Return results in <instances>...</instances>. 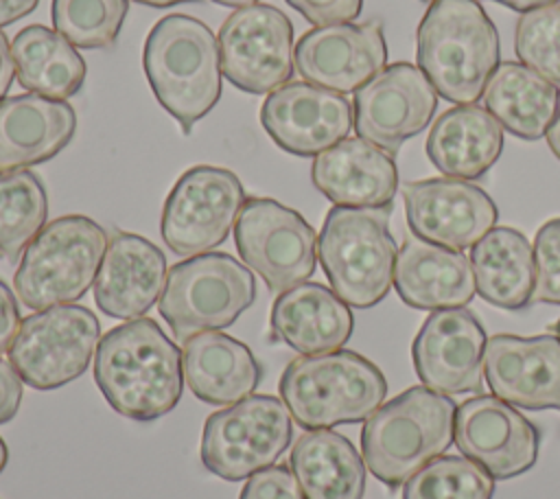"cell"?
Here are the masks:
<instances>
[{
	"instance_id": "31",
	"label": "cell",
	"mask_w": 560,
	"mask_h": 499,
	"mask_svg": "<svg viewBox=\"0 0 560 499\" xmlns=\"http://www.w3.org/2000/svg\"><path fill=\"white\" fill-rule=\"evenodd\" d=\"M18 83L39 96L68 101L85 81V61L57 31L31 24L11 42Z\"/></svg>"
},
{
	"instance_id": "32",
	"label": "cell",
	"mask_w": 560,
	"mask_h": 499,
	"mask_svg": "<svg viewBox=\"0 0 560 499\" xmlns=\"http://www.w3.org/2000/svg\"><path fill=\"white\" fill-rule=\"evenodd\" d=\"M46 186L28 169L0 171V256L15 260L46 225Z\"/></svg>"
},
{
	"instance_id": "38",
	"label": "cell",
	"mask_w": 560,
	"mask_h": 499,
	"mask_svg": "<svg viewBox=\"0 0 560 499\" xmlns=\"http://www.w3.org/2000/svg\"><path fill=\"white\" fill-rule=\"evenodd\" d=\"M315 26L348 24L359 18L363 0H287Z\"/></svg>"
},
{
	"instance_id": "13",
	"label": "cell",
	"mask_w": 560,
	"mask_h": 499,
	"mask_svg": "<svg viewBox=\"0 0 560 499\" xmlns=\"http://www.w3.org/2000/svg\"><path fill=\"white\" fill-rule=\"evenodd\" d=\"M217 42L225 79L243 92H273L293 74V24L273 4L236 9L219 28Z\"/></svg>"
},
{
	"instance_id": "48",
	"label": "cell",
	"mask_w": 560,
	"mask_h": 499,
	"mask_svg": "<svg viewBox=\"0 0 560 499\" xmlns=\"http://www.w3.org/2000/svg\"><path fill=\"white\" fill-rule=\"evenodd\" d=\"M553 328H556V333H558V337H560V320L556 322V326H553Z\"/></svg>"
},
{
	"instance_id": "47",
	"label": "cell",
	"mask_w": 560,
	"mask_h": 499,
	"mask_svg": "<svg viewBox=\"0 0 560 499\" xmlns=\"http://www.w3.org/2000/svg\"><path fill=\"white\" fill-rule=\"evenodd\" d=\"M7 462H9V449H7V442L0 438V475H2L4 466H7Z\"/></svg>"
},
{
	"instance_id": "8",
	"label": "cell",
	"mask_w": 560,
	"mask_h": 499,
	"mask_svg": "<svg viewBox=\"0 0 560 499\" xmlns=\"http://www.w3.org/2000/svg\"><path fill=\"white\" fill-rule=\"evenodd\" d=\"M256 300V278L225 252H203L168 269L160 315L177 341L232 326Z\"/></svg>"
},
{
	"instance_id": "3",
	"label": "cell",
	"mask_w": 560,
	"mask_h": 499,
	"mask_svg": "<svg viewBox=\"0 0 560 499\" xmlns=\"http://www.w3.org/2000/svg\"><path fill=\"white\" fill-rule=\"evenodd\" d=\"M142 66L158 103L184 134L221 98L219 42L197 18L171 13L158 20L144 39Z\"/></svg>"
},
{
	"instance_id": "10",
	"label": "cell",
	"mask_w": 560,
	"mask_h": 499,
	"mask_svg": "<svg viewBox=\"0 0 560 499\" xmlns=\"http://www.w3.org/2000/svg\"><path fill=\"white\" fill-rule=\"evenodd\" d=\"M101 322L81 304H59L22 320L9 361L33 390L50 392L79 379L94 359Z\"/></svg>"
},
{
	"instance_id": "41",
	"label": "cell",
	"mask_w": 560,
	"mask_h": 499,
	"mask_svg": "<svg viewBox=\"0 0 560 499\" xmlns=\"http://www.w3.org/2000/svg\"><path fill=\"white\" fill-rule=\"evenodd\" d=\"M37 4L39 0H0V26H9L22 20L31 11H35Z\"/></svg>"
},
{
	"instance_id": "20",
	"label": "cell",
	"mask_w": 560,
	"mask_h": 499,
	"mask_svg": "<svg viewBox=\"0 0 560 499\" xmlns=\"http://www.w3.org/2000/svg\"><path fill=\"white\" fill-rule=\"evenodd\" d=\"M483 374L490 392L523 409L560 411V337L494 335L486 341Z\"/></svg>"
},
{
	"instance_id": "24",
	"label": "cell",
	"mask_w": 560,
	"mask_h": 499,
	"mask_svg": "<svg viewBox=\"0 0 560 499\" xmlns=\"http://www.w3.org/2000/svg\"><path fill=\"white\" fill-rule=\"evenodd\" d=\"M394 287L398 298L420 311L466 306L475 289L470 258L462 250L409 236L396 256Z\"/></svg>"
},
{
	"instance_id": "12",
	"label": "cell",
	"mask_w": 560,
	"mask_h": 499,
	"mask_svg": "<svg viewBox=\"0 0 560 499\" xmlns=\"http://www.w3.org/2000/svg\"><path fill=\"white\" fill-rule=\"evenodd\" d=\"M245 188L236 173L199 164L179 175L171 188L160 232L177 256H197L221 245L245 204Z\"/></svg>"
},
{
	"instance_id": "42",
	"label": "cell",
	"mask_w": 560,
	"mask_h": 499,
	"mask_svg": "<svg viewBox=\"0 0 560 499\" xmlns=\"http://www.w3.org/2000/svg\"><path fill=\"white\" fill-rule=\"evenodd\" d=\"M13 77H15V61L9 48V39L0 31V98H4V94L9 92Z\"/></svg>"
},
{
	"instance_id": "6",
	"label": "cell",
	"mask_w": 560,
	"mask_h": 499,
	"mask_svg": "<svg viewBox=\"0 0 560 499\" xmlns=\"http://www.w3.org/2000/svg\"><path fill=\"white\" fill-rule=\"evenodd\" d=\"M389 210L332 206L317 236V256L330 289L354 309L376 306L394 285L398 247Z\"/></svg>"
},
{
	"instance_id": "4",
	"label": "cell",
	"mask_w": 560,
	"mask_h": 499,
	"mask_svg": "<svg viewBox=\"0 0 560 499\" xmlns=\"http://www.w3.org/2000/svg\"><path fill=\"white\" fill-rule=\"evenodd\" d=\"M455 401L448 394L411 385L381 405L361 429L365 468L385 486H402L455 438Z\"/></svg>"
},
{
	"instance_id": "44",
	"label": "cell",
	"mask_w": 560,
	"mask_h": 499,
	"mask_svg": "<svg viewBox=\"0 0 560 499\" xmlns=\"http://www.w3.org/2000/svg\"><path fill=\"white\" fill-rule=\"evenodd\" d=\"M492 2H499L512 11H518V13H525V11H532V9H540V7H549V4H556L560 0H492Z\"/></svg>"
},
{
	"instance_id": "35",
	"label": "cell",
	"mask_w": 560,
	"mask_h": 499,
	"mask_svg": "<svg viewBox=\"0 0 560 499\" xmlns=\"http://www.w3.org/2000/svg\"><path fill=\"white\" fill-rule=\"evenodd\" d=\"M514 50L527 68L560 85V4L525 11L516 22Z\"/></svg>"
},
{
	"instance_id": "29",
	"label": "cell",
	"mask_w": 560,
	"mask_h": 499,
	"mask_svg": "<svg viewBox=\"0 0 560 499\" xmlns=\"http://www.w3.org/2000/svg\"><path fill=\"white\" fill-rule=\"evenodd\" d=\"M289 468L306 499H363L365 495L363 455L332 429L304 431L291 446Z\"/></svg>"
},
{
	"instance_id": "2",
	"label": "cell",
	"mask_w": 560,
	"mask_h": 499,
	"mask_svg": "<svg viewBox=\"0 0 560 499\" xmlns=\"http://www.w3.org/2000/svg\"><path fill=\"white\" fill-rule=\"evenodd\" d=\"M499 53L497 26L477 0H433L418 24V68L448 103H477Z\"/></svg>"
},
{
	"instance_id": "28",
	"label": "cell",
	"mask_w": 560,
	"mask_h": 499,
	"mask_svg": "<svg viewBox=\"0 0 560 499\" xmlns=\"http://www.w3.org/2000/svg\"><path fill=\"white\" fill-rule=\"evenodd\" d=\"M477 293L497 309L521 311L532 304L536 267L534 247L523 232L499 225L470 250Z\"/></svg>"
},
{
	"instance_id": "22",
	"label": "cell",
	"mask_w": 560,
	"mask_h": 499,
	"mask_svg": "<svg viewBox=\"0 0 560 499\" xmlns=\"http://www.w3.org/2000/svg\"><path fill=\"white\" fill-rule=\"evenodd\" d=\"M311 179L335 206L348 208L392 206L398 190V169L392 153L359 136L343 138L315 155Z\"/></svg>"
},
{
	"instance_id": "18",
	"label": "cell",
	"mask_w": 560,
	"mask_h": 499,
	"mask_svg": "<svg viewBox=\"0 0 560 499\" xmlns=\"http://www.w3.org/2000/svg\"><path fill=\"white\" fill-rule=\"evenodd\" d=\"M486 341V330L470 309H438L413 337V368L429 390L481 392Z\"/></svg>"
},
{
	"instance_id": "33",
	"label": "cell",
	"mask_w": 560,
	"mask_h": 499,
	"mask_svg": "<svg viewBox=\"0 0 560 499\" xmlns=\"http://www.w3.org/2000/svg\"><path fill=\"white\" fill-rule=\"evenodd\" d=\"M494 477L466 455H438L402 484V499H492Z\"/></svg>"
},
{
	"instance_id": "30",
	"label": "cell",
	"mask_w": 560,
	"mask_h": 499,
	"mask_svg": "<svg viewBox=\"0 0 560 499\" xmlns=\"http://www.w3.org/2000/svg\"><path fill=\"white\" fill-rule=\"evenodd\" d=\"M481 96L486 109L508 134L521 140H538L556 116L560 92L556 83L525 63L503 61Z\"/></svg>"
},
{
	"instance_id": "16",
	"label": "cell",
	"mask_w": 560,
	"mask_h": 499,
	"mask_svg": "<svg viewBox=\"0 0 560 499\" xmlns=\"http://www.w3.org/2000/svg\"><path fill=\"white\" fill-rule=\"evenodd\" d=\"M260 123L282 151L315 158L350 134L354 112L339 92L308 81H289L262 101Z\"/></svg>"
},
{
	"instance_id": "26",
	"label": "cell",
	"mask_w": 560,
	"mask_h": 499,
	"mask_svg": "<svg viewBox=\"0 0 560 499\" xmlns=\"http://www.w3.org/2000/svg\"><path fill=\"white\" fill-rule=\"evenodd\" d=\"M182 372L190 392L217 407L252 396L262 381V365L249 346L221 330L199 333L186 341Z\"/></svg>"
},
{
	"instance_id": "37",
	"label": "cell",
	"mask_w": 560,
	"mask_h": 499,
	"mask_svg": "<svg viewBox=\"0 0 560 499\" xmlns=\"http://www.w3.org/2000/svg\"><path fill=\"white\" fill-rule=\"evenodd\" d=\"M238 499H306L293 471L284 464H273L247 477Z\"/></svg>"
},
{
	"instance_id": "7",
	"label": "cell",
	"mask_w": 560,
	"mask_h": 499,
	"mask_svg": "<svg viewBox=\"0 0 560 499\" xmlns=\"http://www.w3.org/2000/svg\"><path fill=\"white\" fill-rule=\"evenodd\" d=\"M107 232L85 214L46 223L28 243L13 276L20 302L33 311L81 300L101 269Z\"/></svg>"
},
{
	"instance_id": "21",
	"label": "cell",
	"mask_w": 560,
	"mask_h": 499,
	"mask_svg": "<svg viewBox=\"0 0 560 499\" xmlns=\"http://www.w3.org/2000/svg\"><path fill=\"white\" fill-rule=\"evenodd\" d=\"M166 256L149 239L114 230L94 280V302L116 320L142 317L166 285Z\"/></svg>"
},
{
	"instance_id": "43",
	"label": "cell",
	"mask_w": 560,
	"mask_h": 499,
	"mask_svg": "<svg viewBox=\"0 0 560 499\" xmlns=\"http://www.w3.org/2000/svg\"><path fill=\"white\" fill-rule=\"evenodd\" d=\"M545 138H547V144H549L551 153L560 160V96H558L556 116H553V120H551V125H549V129H547Z\"/></svg>"
},
{
	"instance_id": "17",
	"label": "cell",
	"mask_w": 560,
	"mask_h": 499,
	"mask_svg": "<svg viewBox=\"0 0 560 499\" xmlns=\"http://www.w3.org/2000/svg\"><path fill=\"white\" fill-rule=\"evenodd\" d=\"M409 230L429 243L466 250L497 223L492 197L472 182L431 177L402 184Z\"/></svg>"
},
{
	"instance_id": "27",
	"label": "cell",
	"mask_w": 560,
	"mask_h": 499,
	"mask_svg": "<svg viewBox=\"0 0 560 499\" xmlns=\"http://www.w3.org/2000/svg\"><path fill=\"white\" fill-rule=\"evenodd\" d=\"M503 151V127L479 105H455L438 116L427 136L431 164L455 179H477Z\"/></svg>"
},
{
	"instance_id": "14",
	"label": "cell",
	"mask_w": 560,
	"mask_h": 499,
	"mask_svg": "<svg viewBox=\"0 0 560 499\" xmlns=\"http://www.w3.org/2000/svg\"><path fill=\"white\" fill-rule=\"evenodd\" d=\"M438 92L429 77L409 61L385 66L354 92L352 112L357 136L396 153L433 118Z\"/></svg>"
},
{
	"instance_id": "23",
	"label": "cell",
	"mask_w": 560,
	"mask_h": 499,
	"mask_svg": "<svg viewBox=\"0 0 560 499\" xmlns=\"http://www.w3.org/2000/svg\"><path fill=\"white\" fill-rule=\"evenodd\" d=\"M77 131L70 103L33 92L0 98V171L26 169L55 158Z\"/></svg>"
},
{
	"instance_id": "36",
	"label": "cell",
	"mask_w": 560,
	"mask_h": 499,
	"mask_svg": "<svg viewBox=\"0 0 560 499\" xmlns=\"http://www.w3.org/2000/svg\"><path fill=\"white\" fill-rule=\"evenodd\" d=\"M534 267L532 302L560 304V217L538 228L534 236Z\"/></svg>"
},
{
	"instance_id": "40",
	"label": "cell",
	"mask_w": 560,
	"mask_h": 499,
	"mask_svg": "<svg viewBox=\"0 0 560 499\" xmlns=\"http://www.w3.org/2000/svg\"><path fill=\"white\" fill-rule=\"evenodd\" d=\"M20 306L4 280H0V355L7 352L20 330Z\"/></svg>"
},
{
	"instance_id": "15",
	"label": "cell",
	"mask_w": 560,
	"mask_h": 499,
	"mask_svg": "<svg viewBox=\"0 0 560 499\" xmlns=\"http://www.w3.org/2000/svg\"><path fill=\"white\" fill-rule=\"evenodd\" d=\"M455 444L494 479H512L538 460L540 433L532 420L494 394L457 405Z\"/></svg>"
},
{
	"instance_id": "45",
	"label": "cell",
	"mask_w": 560,
	"mask_h": 499,
	"mask_svg": "<svg viewBox=\"0 0 560 499\" xmlns=\"http://www.w3.org/2000/svg\"><path fill=\"white\" fill-rule=\"evenodd\" d=\"M131 2L155 7V9H164V7H173V4H182V2H199V0H131Z\"/></svg>"
},
{
	"instance_id": "39",
	"label": "cell",
	"mask_w": 560,
	"mask_h": 499,
	"mask_svg": "<svg viewBox=\"0 0 560 499\" xmlns=\"http://www.w3.org/2000/svg\"><path fill=\"white\" fill-rule=\"evenodd\" d=\"M24 394V381L9 359H0V425L15 418Z\"/></svg>"
},
{
	"instance_id": "11",
	"label": "cell",
	"mask_w": 560,
	"mask_h": 499,
	"mask_svg": "<svg viewBox=\"0 0 560 499\" xmlns=\"http://www.w3.org/2000/svg\"><path fill=\"white\" fill-rule=\"evenodd\" d=\"M234 245L241 260L278 293L306 282L315 271V230L298 210L271 197L245 199L234 225Z\"/></svg>"
},
{
	"instance_id": "25",
	"label": "cell",
	"mask_w": 560,
	"mask_h": 499,
	"mask_svg": "<svg viewBox=\"0 0 560 499\" xmlns=\"http://www.w3.org/2000/svg\"><path fill=\"white\" fill-rule=\"evenodd\" d=\"M273 337L300 355L341 350L352 337L350 306L319 282H302L282 291L271 306Z\"/></svg>"
},
{
	"instance_id": "49",
	"label": "cell",
	"mask_w": 560,
	"mask_h": 499,
	"mask_svg": "<svg viewBox=\"0 0 560 499\" xmlns=\"http://www.w3.org/2000/svg\"><path fill=\"white\" fill-rule=\"evenodd\" d=\"M422 2H433V0H422Z\"/></svg>"
},
{
	"instance_id": "46",
	"label": "cell",
	"mask_w": 560,
	"mask_h": 499,
	"mask_svg": "<svg viewBox=\"0 0 560 499\" xmlns=\"http://www.w3.org/2000/svg\"><path fill=\"white\" fill-rule=\"evenodd\" d=\"M221 7H234V9H243V7H249V4H256L258 0H212Z\"/></svg>"
},
{
	"instance_id": "19",
	"label": "cell",
	"mask_w": 560,
	"mask_h": 499,
	"mask_svg": "<svg viewBox=\"0 0 560 499\" xmlns=\"http://www.w3.org/2000/svg\"><path fill=\"white\" fill-rule=\"evenodd\" d=\"M387 61V42L376 20L306 31L295 46L298 72L315 85L346 94L374 79Z\"/></svg>"
},
{
	"instance_id": "1",
	"label": "cell",
	"mask_w": 560,
	"mask_h": 499,
	"mask_svg": "<svg viewBox=\"0 0 560 499\" xmlns=\"http://www.w3.org/2000/svg\"><path fill=\"white\" fill-rule=\"evenodd\" d=\"M94 383L120 416L155 420L173 411L182 398V350L155 320H127L101 337Z\"/></svg>"
},
{
	"instance_id": "9",
	"label": "cell",
	"mask_w": 560,
	"mask_h": 499,
	"mask_svg": "<svg viewBox=\"0 0 560 499\" xmlns=\"http://www.w3.org/2000/svg\"><path fill=\"white\" fill-rule=\"evenodd\" d=\"M293 440V420L282 398L252 394L208 416L199 457L225 481H241L273 466Z\"/></svg>"
},
{
	"instance_id": "5",
	"label": "cell",
	"mask_w": 560,
	"mask_h": 499,
	"mask_svg": "<svg viewBox=\"0 0 560 499\" xmlns=\"http://www.w3.org/2000/svg\"><path fill=\"white\" fill-rule=\"evenodd\" d=\"M278 390L291 418L315 431L368 420L385 401L387 381L363 355L332 350L293 359Z\"/></svg>"
},
{
	"instance_id": "34",
	"label": "cell",
	"mask_w": 560,
	"mask_h": 499,
	"mask_svg": "<svg viewBox=\"0 0 560 499\" xmlns=\"http://www.w3.org/2000/svg\"><path fill=\"white\" fill-rule=\"evenodd\" d=\"M127 11L129 0H52V24L72 46L109 48Z\"/></svg>"
}]
</instances>
